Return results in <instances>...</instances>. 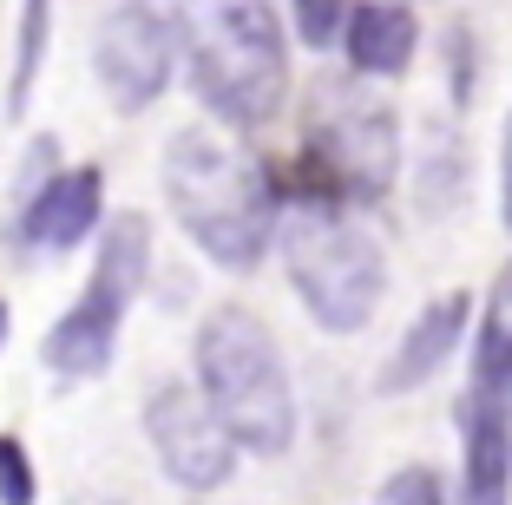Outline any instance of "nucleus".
Masks as SVG:
<instances>
[{"label":"nucleus","instance_id":"f257e3e1","mask_svg":"<svg viewBox=\"0 0 512 505\" xmlns=\"http://www.w3.org/2000/svg\"><path fill=\"white\" fill-rule=\"evenodd\" d=\"M165 204L217 269H256L276 243V184L250 145L217 125H184L165 145Z\"/></svg>","mask_w":512,"mask_h":505},{"label":"nucleus","instance_id":"f03ea898","mask_svg":"<svg viewBox=\"0 0 512 505\" xmlns=\"http://www.w3.org/2000/svg\"><path fill=\"white\" fill-rule=\"evenodd\" d=\"M171 27L197 99L230 132H256L276 119L289 92V46L270 0H178Z\"/></svg>","mask_w":512,"mask_h":505},{"label":"nucleus","instance_id":"7ed1b4c3","mask_svg":"<svg viewBox=\"0 0 512 505\" xmlns=\"http://www.w3.org/2000/svg\"><path fill=\"white\" fill-rule=\"evenodd\" d=\"M276 250H283L289 289L309 309V322L329 335H355L375 322L381 289H388V256L368 237V223L335 197H283L276 217Z\"/></svg>","mask_w":512,"mask_h":505},{"label":"nucleus","instance_id":"20e7f679","mask_svg":"<svg viewBox=\"0 0 512 505\" xmlns=\"http://www.w3.org/2000/svg\"><path fill=\"white\" fill-rule=\"evenodd\" d=\"M197 387L217 407L243 453H289L296 446V394H289V368L276 348L270 322L243 302H217L197 322Z\"/></svg>","mask_w":512,"mask_h":505},{"label":"nucleus","instance_id":"39448f33","mask_svg":"<svg viewBox=\"0 0 512 505\" xmlns=\"http://www.w3.org/2000/svg\"><path fill=\"white\" fill-rule=\"evenodd\" d=\"M145 269H151V223L138 217V210H125L106 230V243H99V263H92L79 302L46 328V342H40L46 368L66 374V381L106 374L112 355H119V328H125V315H132L138 289H145Z\"/></svg>","mask_w":512,"mask_h":505},{"label":"nucleus","instance_id":"423d86ee","mask_svg":"<svg viewBox=\"0 0 512 505\" xmlns=\"http://www.w3.org/2000/svg\"><path fill=\"white\" fill-rule=\"evenodd\" d=\"M309 184H296V197H335V204H375L388 197L394 171H401V132H394L388 105L342 99L329 119L309 132Z\"/></svg>","mask_w":512,"mask_h":505},{"label":"nucleus","instance_id":"0eeeda50","mask_svg":"<svg viewBox=\"0 0 512 505\" xmlns=\"http://www.w3.org/2000/svg\"><path fill=\"white\" fill-rule=\"evenodd\" d=\"M145 440H151V453H158L171 486L197 492V499L230 486V473H237V433L217 420V407L204 401V387H191V381H158L151 387Z\"/></svg>","mask_w":512,"mask_h":505},{"label":"nucleus","instance_id":"6e6552de","mask_svg":"<svg viewBox=\"0 0 512 505\" xmlns=\"http://www.w3.org/2000/svg\"><path fill=\"white\" fill-rule=\"evenodd\" d=\"M171 66H178V27H171L151 0H119L106 20H99V40H92V73L106 92L112 112H145V105L165 99Z\"/></svg>","mask_w":512,"mask_h":505},{"label":"nucleus","instance_id":"1a4fd4ad","mask_svg":"<svg viewBox=\"0 0 512 505\" xmlns=\"http://www.w3.org/2000/svg\"><path fill=\"white\" fill-rule=\"evenodd\" d=\"M106 210V178H99V164H73V171H53L46 184H33L27 210L14 223V243L27 256H60L73 243L92 237V223Z\"/></svg>","mask_w":512,"mask_h":505},{"label":"nucleus","instance_id":"9d476101","mask_svg":"<svg viewBox=\"0 0 512 505\" xmlns=\"http://www.w3.org/2000/svg\"><path fill=\"white\" fill-rule=\"evenodd\" d=\"M460 446H467V499L506 505V492H512V394L467 387V401H460Z\"/></svg>","mask_w":512,"mask_h":505},{"label":"nucleus","instance_id":"9b49d317","mask_svg":"<svg viewBox=\"0 0 512 505\" xmlns=\"http://www.w3.org/2000/svg\"><path fill=\"white\" fill-rule=\"evenodd\" d=\"M467 315H473L467 296H440V302H427V309L407 322V335L394 342L388 368H381V394H407V387L434 381V374L447 368L453 355H460V342H467Z\"/></svg>","mask_w":512,"mask_h":505},{"label":"nucleus","instance_id":"f8f14e48","mask_svg":"<svg viewBox=\"0 0 512 505\" xmlns=\"http://www.w3.org/2000/svg\"><path fill=\"white\" fill-rule=\"evenodd\" d=\"M414 46H421V20L407 14L401 0H355V20L342 33V53L355 73L394 79V73H407Z\"/></svg>","mask_w":512,"mask_h":505},{"label":"nucleus","instance_id":"ddd939ff","mask_svg":"<svg viewBox=\"0 0 512 505\" xmlns=\"http://www.w3.org/2000/svg\"><path fill=\"white\" fill-rule=\"evenodd\" d=\"M480 394H512V263L493 276V296L480 315V342H473V381Z\"/></svg>","mask_w":512,"mask_h":505},{"label":"nucleus","instance_id":"4468645a","mask_svg":"<svg viewBox=\"0 0 512 505\" xmlns=\"http://www.w3.org/2000/svg\"><path fill=\"white\" fill-rule=\"evenodd\" d=\"M46 14L53 0H27L20 7V53H14V92H7V112H27V92H33V73H40V53H46Z\"/></svg>","mask_w":512,"mask_h":505},{"label":"nucleus","instance_id":"2eb2a0df","mask_svg":"<svg viewBox=\"0 0 512 505\" xmlns=\"http://www.w3.org/2000/svg\"><path fill=\"white\" fill-rule=\"evenodd\" d=\"M348 20H355V0H296V33L302 46H335L348 33Z\"/></svg>","mask_w":512,"mask_h":505},{"label":"nucleus","instance_id":"dca6fc26","mask_svg":"<svg viewBox=\"0 0 512 505\" xmlns=\"http://www.w3.org/2000/svg\"><path fill=\"white\" fill-rule=\"evenodd\" d=\"M40 499V479H33V460L14 433H0V505H33Z\"/></svg>","mask_w":512,"mask_h":505},{"label":"nucleus","instance_id":"f3484780","mask_svg":"<svg viewBox=\"0 0 512 505\" xmlns=\"http://www.w3.org/2000/svg\"><path fill=\"white\" fill-rule=\"evenodd\" d=\"M375 505H447V499H440V479L427 473V466H401V473L381 486Z\"/></svg>","mask_w":512,"mask_h":505},{"label":"nucleus","instance_id":"a211bd4d","mask_svg":"<svg viewBox=\"0 0 512 505\" xmlns=\"http://www.w3.org/2000/svg\"><path fill=\"white\" fill-rule=\"evenodd\" d=\"M499 210H506V230H512V112H506V145H499Z\"/></svg>","mask_w":512,"mask_h":505},{"label":"nucleus","instance_id":"6ab92c4d","mask_svg":"<svg viewBox=\"0 0 512 505\" xmlns=\"http://www.w3.org/2000/svg\"><path fill=\"white\" fill-rule=\"evenodd\" d=\"M0 342H7V302H0Z\"/></svg>","mask_w":512,"mask_h":505}]
</instances>
